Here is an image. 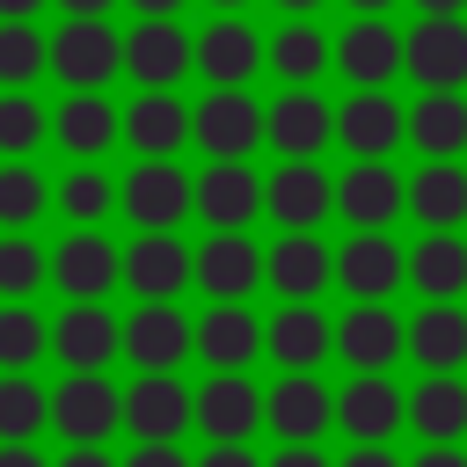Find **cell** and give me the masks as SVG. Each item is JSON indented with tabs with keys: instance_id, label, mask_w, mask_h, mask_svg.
<instances>
[{
	"instance_id": "15",
	"label": "cell",
	"mask_w": 467,
	"mask_h": 467,
	"mask_svg": "<svg viewBox=\"0 0 467 467\" xmlns=\"http://www.w3.org/2000/svg\"><path fill=\"white\" fill-rule=\"evenodd\" d=\"M124 431L182 445L197 431V387H182V372H139L124 387Z\"/></svg>"
},
{
	"instance_id": "34",
	"label": "cell",
	"mask_w": 467,
	"mask_h": 467,
	"mask_svg": "<svg viewBox=\"0 0 467 467\" xmlns=\"http://www.w3.org/2000/svg\"><path fill=\"white\" fill-rule=\"evenodd\" d=\"M328 66H336V36H321L314 15H285V29L270 36V73L285 88H314Z\"/></svg>"
},
{
	"instance_id": "47",
	"label": "cell",
	"mask_w": 467,
	"mask_h": 467,
	"mask_svg": "<svg viewBox=\"0 0 467 467\" xmlns=\"http://www.w3.org/2000/svg\"><path fill=\"white\" fill-rule=\"evenodd\" d=\"M51 467H124V460H109V445H66Z\"/></svg>"
},
{
	"instance_id": "5",
	"label": "cell",
	"mask_w": 467,
	"mask_h": 467,
	"mask_svg": "<svg viewBox=\"0 0 467 467\" xmlns=\"http://www.w3.org/2000/svg\"><path fill=\"white\" fill-rule=\"evenodd\" d=\"M336 358L350 372H394L409 358V314H394V299H350L336 314Z\"/></svg>"
},
{
	"instance_id": "20",
	"label": "cell",
	"mask_w": 467,
	"mask_h": 467,
	"mask_svg": "<svg viewBox=\"0 0 467 467\" xmlns=\"http://www.w3.org/2000/svg\"><path fill=\"white\" fill-rule=\"evenodd\" d=\"M263 358V314L248 299H204L197 314V365L204 372H248Z\"/></svg>"
},
{
	"instance_id": "21",
	"label": "cell",
	"mask_w": 467,
	"mask_h": 467,
	"mask_svg": "<svg viewBox=\"0 0 467 467\" xmlns=\"http://www.w3.org/2000/svg\"><path fill=\"white\" fill-rule=\"evenodd\" d=\"M263 66H270V44L241 15H212L197 29V73H204V88H248Z\"/></svg>"
},
{
	"instance_id": "11",
	"label": "cell",
	"mask_w": 467,
	"mask_h": 467,
	"mask_svg": "<svg viewBox=\"0 0 467 467\" xmlns=\"http://www.w3.org/2000/svg\"><path fill=\"white\" fill-rule=\"evenodd\" d=\"M336 285L350 299H394L409 285V248L394 241V226H350V241L336 248Z\"/></svg>"
},
{
	"instance_id": "24",
	"label": "cell",
	"mask_w": 467,
	"mask_h": 467,
	"mask_svg": "<svg viewBox=\"0 0 467 467\" xmlns=\"http://www.w3.org/2000/svg\"><path fill=\"white\" fill-rule=\"evenodd\" d=\"M409 212V175L394 161H350L336 175V219L350 226H394Z\"/></svg>"
},
{
	"instance_id": "16",
	"label": "cell",
	"mask_w": 467,
	"mask_h": 467,
	"mask_svg": "<svg viewBox=\"0 0 467 467\" xmlns=\"http://www.w3.org/2000/svg\"><path fill=\"white\" fill-rule=\"evenodd\" d=\"M124 73L139 88H175L182 73H197V36L175 15H139V29H124Z\"/></svg>"
},
{
	"instance_id": "42",
	"label": "cell",
	"mask_w": 467,
	"mask_h": 467,
	"mask_svg": "<svg viewBox=\"0 0 467 467\" xmlns=\"http://www.w3.org/2000/svg\"><path fill=\"white\" fill-rule=\"evenodd\" d=\"M51 212V182L29 161H0V226H36Z\"/></svg>"
},
{
	"instance_id": "49",
	"label": "cell",
	"mask_w": 467,
	"mask_h": 467,
	"mask_svg": "<svg viewBox=\"0 0 467 467\" xmlns=\"http://www.w3.org/2000/svg\"><path fill=\"white\" fill-rule=\"evenodd\" d=\"M409 467H467V452H460V445H423Z\"/></svg>"
},
{
	"instance_id": "27",
	"label": "cell",
	"mask_w": 467,
	"mask_h": 467,
	"mask_svg": "<svg viewBox=\"0 0 467 467\" xmlns=\"http://www.w3.org/2000/svg\"><path fill=\"white\" fill-rule=\"evenodd\" d=\"M263 212L277 226H321L336 212V175L321 161H277L263 175Z\"/></svg>"
},
{
	"instance_id": "44",
	"label": "cell",
	"mask_w": 467,
	"mask_h": 467,
	"mask_svg": "<svg viewBox=\"0 0 467 467\" xmlns=\"http://www.w3.org/2000/svg\"><path fill=\"white\" fill-rule=\"evenodd\" d=\"M263 467H336V460L321 452V438H299V445H277Z\"/></svg>"
},
{
	"instance_id": "22",
	"label": "cell",
	"mask_w": 467,
	"mask_h": 467,
	"mask_svg": "<svg viewBox=\"0 0 467 467\" xmlns=\"http://www.w3.org/2000/svg\"><path fill=\"white\" fill-rule=\"evenodd\" d=\"M51 146L73 161H102L109 146H124V109L102 88H66V102L51 109Z\"/></svg>"
},
{
	"instance_id": "30",
	"label": "cell",
	"mask_w": 467,
	"mask_h": 467,
	"mask_svg": "<svg viewBox=\"0 0 467 467\" xmlns=\"http://www.w3.org/2000/svg\"><path fill=\"white\" fill-rule=\"evenodd\" d=\"M197 219L204 226H248V219H263V175L248 161H204L197 168Z\"/></svg>"
},
{
	"instance_id": "3",
	"label": "cell",
	"mask_w": 467,
	"mask_h": 467,
	"mask_svg": "<svg viewBox=\"0 0 467 467\" xmlns=\"http://www.w3.org/2000/svg\"><path fill=\"white\" fill-rule=\"evenodd\" d=\"M51 73L66 88H109L124 73V29H109V15H66L51 29Z\"/></svg>"
},
{
	"instance_id": "55",
	"label": "cell",
	"mask_w": 467,
	"mask_h": 467,
	"mask_svg": "<svg viewBox=\"0 0 467 467\" xmlns=\"http://www.w3.org/2000/svg\"><path fill=\"white\" fill-rule=\"evenodd\" d=\"M204 7H212V15H241L248 0H204Z\"/></svg>"
},
{
	"instance_id": "25",
	"label": "cell",
	"mask_w": 467,
	"mask_h": 467,
	"mask_svg": "<svg viewBox=\"0 0 467 467\" xmlns=\"http://www.w3.org/2000/svg\"><path fill=\"white\" fill-rule=\"evenodd\" d=\"M197 431L204 445H241L263 431V387L248 372H204L197 387Z\"/></svg>"
},
{
	"instance_id": "6",
	"label": "cell",
	"mask_w": 467,
	"mask_h": 467,
	"mask_svg": "<svg viewBox=\"0 0 467 467\" xmlns=\"http://www.w3.org/2000/svg\"><path fill=\"white\" fill-rule=\"evenodd\" d=\"M190 146L204 161H248L263 146V102L248 88H204V102L190 109Z\"/></svg>"
},
{
	"instance_id": "18",
	"label": "cell",
	"mask_w": 467,
	"mask_h": 467,
	"mask_svg": "<svg viewBox=\"0 0 467 467\" xmlns=\"http://www.w3.org/2000/svg\"><path fill=\"white\" fill-rule=\"evenodd\" d=\"M51 285L66 299H109L124 285V248L102 234V226H73L58 248H51Z\"/></svg>"
},
{
	"instance_id": "37",
	"label": "cell",
	"mask_w": 467,
	"mask_h": 467,
	"mask_svg": "<svg viewBox=\"0 0 467 467\" xmlns=\"http://www.w3.org/2000/svg\"><path fill=\"white\" fill-rule=\"evenodd\" d=\"M51 285V248H36L29 226H0V299H36Z\"/></svg>"
},
{
	"instance_id": "43",
	"label": "cell",
	"mask_w": 467,
	"mask_h": 467,
	"mask_svg": "<svg viewBox=\"0 0 467 467\" xmlns=\"http://www.w3.org/2000/svg\"><path fill=\"white\" fill-rule=\"evenodd\" d=\"M124 467H197L182 445H168V438H139L131 452H124Z\"/></svg>"
},
{
	"instance_id": "40",
	"label": "cell",
	"mask_w": 467,
	"mask_h": 467,
	"mask_svg": "<svg viewBox=\"0 0 467 467\" xmlns=\"http://www.w3.org/2000/svg\"><path fill=\"white\" fill-rule=\"evenodd\" d=\"M51 431V387H36L29 372H0V438H36Z\"/></svg>"
},
{
	"instance_id": "32",
	"label": "cell",
	"mask_w": 467,
	"mask_h": 467,
	"mask_svg": "<svg viewBox=\"0 0 467 467\" xmlns=\"http://www.w3.org/2000/svg\"><path fill=\"white\" fill-rule=\"evenodd\" d=\"M409 292L416 299H467V241L460 226H423L409 248Z\"/></svg>"
},
{
	"instance_id": "50",
	"label": "cell",
	"mask_w": 467,
	"mask_h": 467,
	"mask_svg": "<svg viewBox=\"0 0 467 467\" xmlns=\"http://www.w3.org/2000/svg\"><path fill=\"white\" fill-rule=\"evenodd\" d=\"M44 0H0V22H36Z\"/></svg>"
},
{
	"instance_id": "45",
	"label": "cell",
	"mask_w": 467,
	"mask_h": 467,
	"mask_svg": "<svg viewBox=\"0 0 467 467\" xmlns=\"http://www.w3.org/2000/svg\"><path fill=\"white\" fill-rule=\"evenodd\" d=\"M197 467H263V460H255V452H248V438H241V445H204V452H197Z\"/></svg>"
},
{
	"instance_id": "48",
	"label": "cell",
	"mask_w": 467,
	"mask_h": 467,
	"mask_svg": "<svg viewBox=\"0 0 467 467\" xmlns=\"http://www.w3.org/2000/svg\"><path fill=\"white\" fill-rule=\"evenodd\" d=\"M0 467H51L36 452V438H0Z\"/></svg>"
},
{
	"instance_id": "8",
	"label": "cell",
	"mask_w": 467,
	"mask_h": 467,
	"mask_svg": "<svg viewBox=\"0 0 467 467\" xmlns=\"http://www.w3.org/2000/svg\"><path fill=\"white\" fill-rule=\"evenodd\" d=\"M336 73L350 88H394V73H409V29L387 15H350V29H336Z\"/></svg>"
},
{
	"instance_id": "51",
	"label": "cell",
	"mask_w": 467,
	"mask_h": 467,
	"mask_svg": "<svg viewBox=\"0 0 467 467\" xmlns=\"http://www.w3.org/2000/svg\"><path fill=\"white\" fill-rule=\"evenodd\" d=\"M131 7H139V15H182L190 0H131Z\"/></svg>"
},
{
	"instance_id": "4",
	"label": "cell",
	"mask_w": 467,
	"mask_h": 467,
	"mask_svg": "<svg viewBox=\"0 0 467 467\" xmlns=\"http://www.w3.org/2000/svg\"><path fill=\"white\" fill-rule=\"evenodd\" d=\"M51 358L66 372H109L124 358V314H109V299H66L51 314Z\"/></svg>"
},
{
	"instance_id": "14",
	"label": "cell",
	"mask_w": 467,
	"mask_h": 467,
	"mask_svg": "<svg viewBox=\"0 0 467 467\" xmlns=\"http://www.w3.org/2000/svg\"><path fill=\"white\" fill-rule=\"evenodd\" d=\"M190 285H197V248L175 226L131 234V248H124V292L131 299H182Z\"/></svg>"
},
{
	"instance_id": "35",
	"label": "cell",
	"mask_w": 467,
	"mask_h": 467,
	"mask_svg": "<svg viewBox=\"0 0 467 467\" xmlns=\"http://www.w3.org/2000/svg\"><path fill=\"white\" fill-rule=\"evenodd\" d=\"M51 212L66 226H102L109 212H124V182L102 175V161H73L58 182H51Z\"/></svg>"
},
{
	"instance_id": "56",
	"label": "cell",
	"mask_w": 467,
	"mask_h": 467,
	"mask_svg": "<svg viewBox=\"0 0 467 467\" xmlns=\"http://www.w3.org/2000/svg\"><path fill=\"white\" fill-rule=\"evenodd\" d=\"M277 7H285V15H314L321 0H277Z\"/></svg>"
},
{
	"instance_id": "29",
	"label": "cell",
	"mask_w": 467,
	"mask_h": 467,
	"mask_svg": "<svg viewBox=\"0 0 467 467\" xmlns=\"http://www.w3.org/2000/svg\"><path fill=\"white\" fill-rule=\"evenodd\" d=\"M416 372H467V299H423L409 314Z\"/></svg>"
},
{
	"instance_id": "28",
	"label": "cell",
	"mask_w": 467,
	"mask_h": 467,
	"mask_svg": "<svg viewBox=\"0 0 467 467\" xmlns=\"http://www.w3.org/2000/svg\"><path fill=\"white\" fill-rule=\"evenodd\" d=\"M409 80L416 88H467V15H416Z\"/></svg>"
},
{
	"instance_id": "54",
	"label": "cell",
	"mask_w": 467,
	"mask_h": 467,
	"mask_svg": "<svg viewBox=\"0 0 467 467\" xmlns=\"http://www.w3.org/2000/svg\"><path fill=\"white\" fill-rule=\"evenodd\" d=\"M343 7H350V15H387L394 0H343Z\"/></svg>"
},
{
	"instance_id": "7",
	"label": "cell",
	"mask_w": 467,
	"mask_h": 467,
	"mask_svg": "<svg viewBox=\"0 0 467 467\" xmlns=\"http://www.w3.org/2000/svg\"><path fill=\"white\" fill-rule=\"evenodd\" d=\"M336 431L350 445H394V431H409V387H394V372H350L336 387Z\"/></svg>"
},
{
	"instance_id": "38",
	"label": "cell",
	"mask_w": 467,
	"mask_h": 467,
	"mask_svg": "<svg viewBox=\"0 0 467 467\" xmlns=\"http://www.w3.org/2000/svg\"><path fill=\"white\" fill-rule=\"evenodd\" d=\"M36 358H51V321L29 299H0V372H36Z\"/></svg>"
},
{
	"instance_id": "33",
	"label": "cell",
	"mask_w": 467,
	"mask_h": 467,
	"mask_svg": "<svg viewBox=\"0 0 467 467\" xmlns=\"http://www.w3.org/2000/svg\"><path fill=\"white\" fill-rule=\"evenodd\" d=\"M409 431L423 445H460L467 438V379L460 372H423L409 387Z\"/></svg>"
},
{
	"instance_id": "10",
	"label": "cell",
	"mask_w": 467,
	"mask_h": 467,
	"mask_svg": "<svg viewBox=\"0 0 467 467\" xmlns=\"http://www.w3.org/2000/svg\"><path fill=\"white\" fill-rule=\"evenodd\" d=\"M263 285L277 299H321L336 285V248L321 241V226H277V241L263 248Z\"/></svg>"
},
{
	"instance_id": "39",
	"label": "cell",
	"mask_w": 467,
	"mask_h": 467,
	"mask_svg": "<svg viewBox=\"0 0 467 467\" xmlns=\"http://www.w3.org/2000/svg\"><path fill=\"white\" fill-rule=\"evenodd\" d=\"M51 139V109L29 88H0V161H29Z\"/></svg>"
},
{
	"instance_id": "12",
	"label": "cell",
	"mask_w": 467,
	"mask_h": 467,
	"mask_svg": "<svg viewBox=\"0 0 467 467\" xmlns=\"http://www.w3.org/2000/svg\"><path fill=\"white\" fill-rule=\"evenodd\" d=\"M263 358L277 372H321L336 358V314H321V299H285L263 321Z\"/></svg>"
},
{
	"instance_id": "41",
	"label": "cell",
	"mask_w": 467,
	"mask_h": 467,
	"mask_svg": "<svg viewBox=\"0 0 467 467\" xmlns=\"http://www.w3.org/2000/svg\"><path fill=\"white\" fill-rule=\"evenodd\" d=\"M51 73V36L36 22H0V88H29Z\"/></svg>"
},
{
	"instance_id": "9",
	"label": "cell",
	"mask_w": 467,
	"mask_h": 467,
	"mask_svg": "<svg viewBox=\"0 0 467 467\" xmlns=\"http://www.w3.org/2000/svg\"><path fill=\"white\" fill-rule=\"evenodd\" d=\"M124 219L139 234H161V226H182L197 219V175L182 161H139L124 175Z\"/></svg>"
},
{
	"instance_id": "31",
	"label": "cell",
	"mask_w": 467,
	"mask_h": 467,
	"mask_svg": "<svg viewBox=\"0 0 467 467\" xmlns=\"http://www.w3.org/2000/svg\"><path fill=\"white\" fill-rule=\"evenodd\" d=\"M409 146L423 161H460L467 153V88H423L409 102Z\"/></svg>"
},
{
	"instance_id": "17",
	"label": "cell",
	"mask_w": 467,
	"mask_h": 467,
	"mask_svg": "<svg viewBox=\"0 0 467 467\" xmlns=\"http://www.w3.org/2000/svg\"><path fill=\"white\" fill-rule=\"evenodd\" d=\"M336 146L350 161H394V146H409V109L387 88H350V102L336 109Z\"/></svg>"
},
{
	"instance_id": "53",
	"label": "cell",
	"mask_w": 467,
	"mask_h": 467,
	"mask_svg": "<svg viewBox=\"0 0 467 467\" xmlns=\"http://www.w3.org/2000/svg\"><path fill=\"white\" fill-rule=\"evenodd\" d=\"M416 15H467V0H416Z\"/></svg>"
},
{
	"instance_id": "2",
	"label": "cell",
	"mask_w": 467,
	"mask_h": 467,
	"mask_svg": "<svg viewBox=\"0 0 467 467\" xmlns=\"http://www.w3.org/2000/svg\"><path fill=\"white\" fill-rule=\"evenodd\" d=\"M51 431L66 445H109L124 431V387L109 372H66L51 387Z\"/></svg>"
},
{
	"instance_id": "1",
	"label": "cell",
	"mask_w": 467,
	"mask_h": 467,
	"mask_svg": "<svg viewBox=\"0 0 467 467\" xmlns=\"http://www.w3.org/2000/svg\"><path fill=\"white\" fill-rule=\"evenodd\" d=\"M124 358L131 372H182L197 358V314H182V299H139L124 314Z\"/></svg>"
},
{
	"instance_id": "26",
	"label": "cell",
	"mask_w": 467,
	"mask_h": 467,
	"mask_svg": "<svg viewBox=\"0 0 467 467\" xmlns=\"http://www.w3.org/2000/svg\"><path fill=\"white\" fill-rule=\"evenodd\" d=\"M124 146L139 161H175L190 146V102L175 88H139L124 102Z\"/></svg>"
},
{
	"instance_id": "46",
	"label": "cell",
	"mask_w": 467,
	"mask_h": 467,
	"mask_svg": "<svg viewBox=\"0 0 467 467\" xmlns=\"http://www.w3.org/2000/svg\"><path fill=\"white\" fill-rule=\"evenodd\" d=\"M336 467H409V460H401L394 445H350V452H343Z\"/></svg>"
},
{
	"instance_id": "52",
	"label": "cell",
	"mask_w": 467,
	"mask_h": 467,
	"mask_svg": "<svg viewBox=\"0 0 467 467\" xmlns=\"http://www.w3.org/2000/svg\"><path fill=\"white\" fill-rule=\"evenodd\" d=\"M58 7H66V15H109L117 0H58Z\"/></svg>"
},
{
	"instance_id": "36",
	"label": "cell",
	"mask_w": 467,
	"mask_h": 467,
	"mask_svg": "<svg viewBox=\"0 0 467 467\" xmlns=\"http://www.w3.org/2000/svg\"><path fill=\"white\" fill-rule=\"evenodd\" d=\"M409 219L416 226H467V168L460 161H423L409 175Z\"/></svg>"
},
{
	"instance_id": "13",
	"label": "cell",
	"mask_w": 467,
	"mask_h": 467,
	"mask_svg": "<svg viewBox=\"0 0 467 467\" xmlns=\"http://www.w3.org/2000/svg\"><path fill=\"white\" fill-rule=\"evenodd\" d=\"M263 431L277 445H299V438H321L336 431V387L321 372H277L263 387Z\"/></svg>"
},
{
	"instance_id": "19",
	"label": "cell",
	"mask_w": 467,
	"mask_h": 467,
	"mask_svg": "<svg viewBox=\"0 0 467 467\" xmlns=\"http://www.w3.org/2000/svg\"><path fill=\"white\" fill-rule=\"evenodd\" d=\"M263 139L285 161H321V146H336V102L321 88H285L263 109Z\"/></svg>"
},
{
	"instance_id": "23",
	"label": "cell",
	"mask_w": 467,
	"mask_h": 467,
	"mask_svg": "<svg viewBox=\"0 0 467 467\" xmlns=\"http://www.w3.org/2000/svg\"><path fill=\"white\" fill-rule=\"evenodd\" d=\"M255 285H263V241H248V226H204L197 292L204 299H248Z\"/></svg>"
}]
</instances>
